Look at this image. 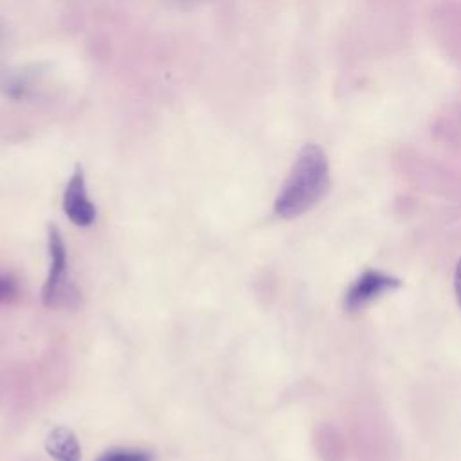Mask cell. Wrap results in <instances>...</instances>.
Returning <instances> with one entry per match:
<instances>
[{"label":"cell","instance_id":"cell-1","mask_svg":"<svg viewBox=\"0 0 461 461\" xmlns=\"http://www.w3.org/2000/svg\"><path fill=\"white\" fill-rule=\"evenodd\" d=\"M328 189L330 166L324 149L317 144H304L276 196L274 211L285 220L297 218L317 205Z\"/></svg>","mask_w":461,"mask_h":461},{"label":"cell","instance_id":"cell-2","mask_svg":"<svg viewBox=\"0 0 461 461\" xmlns=\"http://www.w3.org/2000/svg\"><path fill=\"white\" fill-rule=\"evenodd\" d=\"M398 286H400V281L396 277L384 274L380 270H366L348 288L344 295V308L348 312L362 310L366 304L378 299L382 294L391 292Z\"/></svg>","mask_w":461,"mask_h":461},{"label":"cell","instance_id":"cell-3","mask_svg":"<svg viewBox=\"0 0 461 461\" xmlns=\"http://www.w3.org/2000/svg\"><path fill=\"white\" fill-rule=\"evenodd\" d=\"M63 211L77 227H90L95 221V205L88 198L83 167L77 164L63 191Z\"/></svg>","mask_w":461,"mask_h":461},{"label":"cell","instance_id":"cell-4","mask_svg":"<svg viewBox=\"0 0 461 461\" xmlns=\"http://www.w3.org/2000/svg\"><path fill=\"white\" fill-rule=\"evenodd\" d=\"M47 247H49V274L45 279V285L41 288V299L45 306H52L61 285L65 283L67 277V247L61 236V230L50 223L47 227Z\"/></svg>","mask_w":461,"mask_h":461},{"label":"cell","instance_id":"cell-5","mask_svg":"<svg viewBox=\"0 0 461 461\" xmlns=\"http://www.w3.org/2000/svg\"><path fill=\"white\" fill-rule=\"evenodd\" d=\"M45 450L54 461H81V447L67 427H54L45 438Z\"/></svg>","mask_w":461,"mask_h":461},{"label":"cell","instance_id":"cell-6","mask_svg":"<svg viewBox=\"0 0 461 461\" xmlns=\"http://www.w3.org/2000/svg\"><path fill=\"white\" fill-rule=\"evenodd\" d=\"M95 461H153V456L142 448H110Z\"/></svg>","mask_w":461,"mask_h":461},{"label":"cell","instance_id":"cell-7","mask_svg":"<svg viewBox=\"0 0 461 461\" xmlns=\"http://www.w3.org/2000/svg\"><path fill=\"white\" fill-rule=\"evenodd\" d=\"M18 292V286H16V281L9 276H4L0 274V303H7L11 301Z\"/></svg>","mask_w":461,"mask_h":461},{"label":"cell","instance_id":"cell-8","mask_svg":"<svg viewBox=\"0 0 461 461\" xmlns=\"http://www.w3.org/2000/svg\"><path fill=\"white\" fill-rule=\"evenodd\" d=\"M454 290H456V299H457V304L461 308V259L457 261V267H456V274H454Z\"/></svg>","mask_w":461,"mask_h":461},{"label":"cell","instance_id":"cell-9","mask_svg":"<svg viewBox=\"0 0 461 461\" xmlns=\"http://www.w3.org/2000/svg\"><path fill=\"white\" fill-rule=\"evenodd\" d=\"M169 2H173L178 7H193V5H196V4H200L203 0H169Z\"/></svg>","mask_w":461,"mask_h":461}]
</instances>
